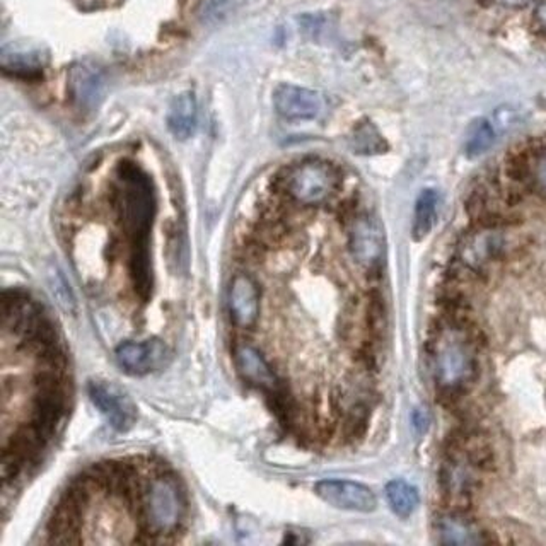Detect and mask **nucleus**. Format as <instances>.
<instances>
[{"label": "nucleus", "mask_w": 546, "mask_h": 546, "mask_svg": "<svg viewBox=\"0 0 546 546\" xmlns=\"http://www.w3.org/2000/svg\"><path fill=\"white\" fill-rule=\"evenodd\" d=\"M110 205L117 214L128 246L127 269L132 287L136 297L147 303L153 292L149 236L157 212L151 176L132 161L119 163L110 185Z\"/></svg>", "instance_id": "nucleus-1"}, {"label": "nucleus", "mask_w": 546, "mask_h": 546, "mask_svg": "<svg viewBox=\"0 0 546 546\" xmlns=\"http://www.w3.org/2000/svg\"><path fill=\"white\" fill-rule=\"evenodd\" d=\"M134 498L136 521L147 543L172 542L188 514L187 490L178 475L163 462L144 461L136 468Z\"/></svg>", "instance_id": "nucleus-2"}, {"label": "nucleus", "mask_w": 546, "mask_h": 546, "mask_svg": "<svg viewBox=\"0 0 546 546\" xmlns=\"http://www.w3.org/2000/svg\"><path fill=\"white\" fill-rule=\"evenodd\" d=\"M428 358L436 386L443 396H460L477 379V341L471 330L458 318H447L436 326L428 341Z\"/></svg>", "instance_id": "nucleus-3"}, {"label": "nucleus", "mask_w": 546, "mask_h": 546, "mask_svg": "<svg viewBox=\"0 0 546 546\" xmlns=\"http://www.w3.org/2000/svg\"><path fill=\"white\" fill-rule=\"evenodd\" d=\"M490 461L492 453L483 437L473 432L454 437L441 468V485L447 500L460 506L477 494Z\"/></svg>", "instance_id": "nucleus-4"}, {"label": "nucleus", "mask_w": 546, "mask_h": 546, "mask_svg": "<svg viewBox=\"0 0 546 546\" xmlns=\"http://www.w3.org/2000/svg\"><path fill=\"white\" fill-rule=\"evenodd\" d=\"M340 183L339 168L318 157L292 164L277 180L278 189L294 204L303 207L326 204L339 191Z\"/></svg>", "instance_id": "nucleus-5"}, {"label": "nucleus", "mask_w": 546, "mask_h": 546, "mask_svg": "<svg viewBox=\"0 0 546 546\" xmlns=\"http://www.w3.org/2000/svg\"><path fill=\"white\" fill-rule=\"evenodd\" d=\"M507 251L504 225L478 224L458 244V261L470 273H481Z\"/></svg>", "instance_id": "nucleus-6"}, {"label": "nucleus", "mask_w": 546, "mask_h": 546, "mask_svg": "<svg viewBox=\"0 0 546 546\" xmlns=\"http://www.w3.org/2000/svg\"><path fill=\"white\" fill-rule=\"evenodd\" d=\"M348 250L354 261L365 272L377 273L384 263V233L374 217L360 214L348 224Z\"/></svg>", "instance_id": "nucleus-7"}, {"label": "nucleus", "mask_w": 546, "mask_h": 546, "mask_svg": "<svg viewBox=\"0 0 546 546\" xmlns=\"http://www.w3.org/2000/svg\"><path fill=\"white\" fill-rule=\"evenodd\" d=\"M87 392L92 405L101 411L102 417L113 428L125 432L136 424V405L119 386L104 381H92L87 386Z\"/></svg>", "instance_id": "nucleus-8"}, {"label": "nucleus", "mask_w": 546, "mask_h": 546, "mask_svg": "<svg viewBox=\"0 0 546 546\" xmlns=\"http://www.w3.org/2000/svg\"><path fill=\"white\" fill-rule=\"evenodd\" d=\"M121 371L130 375H145L163 369L168 364V347L159 340L123 341L115 350Z\"/></svg>", "instance_id": "nucleus-9"}, {"label": "nucleus", "mask_w": 546, "mask_h": 546, "mask_svg": "<svg viewBox=\"0 0 546 546\" xmlns=\"http://www.w3.org/2000/svg\"><path fill=\"white\" fill-rule=\"evenodd\" d=\"M314 490L326 504L343 511L373 512L377 506L373 490L357 481L323 480Z\"/></svg>", "instance_id": "nucleus-10"}, {"label": "nucleus", "mask_w": 546, "mask_h": 546, "mask_svg": "<svg viewBox=\"0 0 546 546\" xmlns=\"http://www.w3.org/2000/svg\"><path fill=\"white\" fill-rule=\"evenodd\" d=\"M234 364L244 381L263 392H270L277 398V401L284 400L278 377L273 373L267 358L263 357L253 345L238 343L234 347Z\"/></svg>", "instance_id": "nucleus-11"}, {"label": "nucleus", "mask_w": 546, "mask_h": 546, "mask_svg": "<svg viewBox=\"0 0 546 546\" xmlns=\"http://www.w3.org/2000/svg\"><path fill=\"white\" fill-rule=\"evenodd\" d=\"M273 104L284 119H313L323 110V96L301 85L282 84L273 92Z\"/></svg>", "instance_id": "nucleus-12"}, {"label": "nucleus", "mask_w": 546, "mask_h": 546, "mask_svg": "<svg viewBox=\"0 0 546 546\" xmlns=\"http://www.w3.org/2000/svg\"><path fill=\"white\" fill-rule=\"evenodd\" d=\"M229 313L234 326L251 330L260 316V289L253 277L238 273L229 286Z\"/></svg>", "instance_id": "nucleus-13"}, {"label": "nucleus", "mask_w": 546, "mask_h": 546, "mask_svg": "<svg viewBox=\"0 0 546 546\" xmlns=\"http://www.w3.org/2000/svg\"><path fill=\"white\" fill-rule=\"evenodd\" d=\"M434 531L444 545H481L489 542L487 533L460 512H447L437 517Z\"/></svg>", "instance_id": "nucleus-14"}, {"label": "nucleus", "mask_w": 546, "mask_h": 546, "mask_svg": "<svg viewBox=\"0 0 546 546\" xmlns=\"http://www.w3.org/2000/svg\"><path fill=\"white\" fill-rule=\"evenodd\" d=\"M168 127L176 138H188L197 127V102L193 94H181L171 104Z\"/></svg>", "instance_id": "nucleus-15"}, {"label": "nucleus", "mask_w": 546, "mask_h": 546, "mask_svg": "<svg viewBox=\"0 0 546 546\" xmlns=\"http://www.w3.org/2000/svg\"><path fill=\"white\" fill-rule=\"evenodd\" d=\"M439 195L434 189H424L415 204L413 216V236L415 239H424L432 231L436 217H437Z\"/></svg>", "instance_id": "nucleus-16"}, {"label": "nucleus", "mask_w": 546, "mask_h": 546, "mask_svg": "<svg viewBox=\"0 0 546 546\" xmlns=\"http://www.w3.org/2000/svg\"><path fill=\"white\" fill-rule=\"evenodd\" d=\"M386 498L392 512L400 517H409L420 504L417 489L403 480H394L386 485Z\"/></svg>", "instance_id": "nucleus-17"}, {"label": "nucleus", "mask_w": 546, "mask_h": 546, "mask_svg": "<svg viewBox=\"0 0 546 546\" xmlns=\"http://www.w3.org/2000/svg\"><path fill=\"white\" fill-rule=\"evenodd\" d=\"M494 140L495 132L494 128L490 127V123H487L485 119H478L471 125V128L468 132L466 153L471 157L481 155L494 145Z\"/></svg>", "instance_id": "nucleus-18"}, {"label": "nucleus", "mask_w": 546, "mask_h": 546, "mask_svg": "<svg viewBox=\"0 0 546 546\" xmlns=\"http://www.w3.org/2000/svg\"><path fill=\"white\" fill-rule=\"evenodd\" d=\"M534 187L540 188L546 193V147L533 154V157L517 166Z\"/></svg>", "instance_id": "nucleus-19"}, {"label": "nucleus", "mask_w": 546, "mask_h": 546, "mask_svg": "<svg viewBox=\"0 0 546 546\" xmlns=\"http://www.w3.org/2000/svg\"><path fill=\"white\" fill-rule=\"evenodd\" d=\"M356 147L364 154L379 153L381 149H384V142L375 132L374 127L367 125L358 128L356 134Z\"/></svg>", "instance_id": "nucleus-20"}, {"label": "nucleus", "mask_w": 546, "mask_h": 546, "mask_svg": "<svg viewBox=\"0 0 546 546\" xmlns=\"http://www.w3.org/2000/svg\"><path fill=\"white\" fill-rule=\"evenodd\" d=\"M502 5L506 7H512V9H521V7H526L533 0H498Z\"/></svg>", "instance_id": "nucleus-21"}, {"label": "nucleus", "mask_w": 546, "mask_h": 546, "mask_svg": "<svg viewBox=\"0 0 546 546\" xmlns=\"http://www.w3.org/2000/svg\"><path fill=\"white\" fill-rule=\"evenodd\" d=\"M538 17H540L542 24L546 26V4L545 5H542V7H540V11H538Z\"/></svg>", "instance_id": "nucleus-22"}]
</instances>
